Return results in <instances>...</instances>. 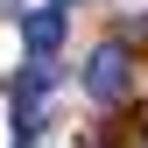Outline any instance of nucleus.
Here are the masks:
<instances>
[{
  "mask_svg": "<svg viewBox=\"0 0 148 148\" xmlns=\"http://www.w3.org/2000/svg\"><path fill=\"white\" fill-rule=\"evenodd\" d=\"M85 99H99V106H120L127 99V85H134V57H127V42H99L85 57Z\"/></svg>",
  "mask_w": 148,
  "mask_h": 148,
  "instance_id": "1",
  "label": "nucleus"
},
{
  "mask_svg": "<svg viewBox=\"0 0 148 148\" xmlns=\"http://www.w3.org/2000/svg\"><path fill=\"white\" fill-rule=\"evenodd\" d=\"M57 85V64H28L21 78H14V134H35V127H42V92Z\"/></svg>",
  "mask_w": 148,
  "mask_h": 148,
  "instance_id": "2",
  "label": "nucleus"
},
{
  "mask_svg": "<svg viewBox=\"0 0 148 148\" xmlns=\"http://www.w3.org/2000/svg\"><path fill=\"white\" fill-rule=\"evenodd\" d=\"M57 42H64V7H35V14H21V49H28V64H49V57H57Z\"/></svg>",
  "mask_w": 148,
  "mask_h": 148,
  "instance_id": "3",
  "label": "nucleus"
},
{
  "mask_svg": "<svg viewBox=\"0 0 148 148\" xmlns=\"http://www.w3.org/2000/svg\"><path fill=\"white\" fill-rule=\"evenodd\" d=\"M49 7H71V0H49Z\"/></svg>",
  "mask_w": 148,
  "mask_h": 148,
  "instance_id": "4",
  "label": "nucleus"
},
{
  "mask_svg": "<svg viewBox=\"0 0 148 148\" xmlns=\"http://www.w3.org/2000/svg\"><path fill=\"white\" fill-rule=\"evenodd\" d=\"M21 148H28V141H21Z\"/></svg>",
  "mask_w": 148,
  "mask_h": 148,
  "instance_id": "5",
  "label": "nucleus"
}]
</instances>
